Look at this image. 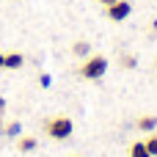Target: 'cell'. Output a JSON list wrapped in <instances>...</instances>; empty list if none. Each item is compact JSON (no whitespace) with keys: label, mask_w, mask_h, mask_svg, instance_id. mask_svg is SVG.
I'll return each mask as SVG.
<instances>
[{"label":"cell","mask_w":157,"mask_h":157,"mask_svg":"<svg viewBox=\"0 0 157 157\" xmlns=\"http://www.w3.org/2000/svg\"><path fill=\"white\" fill-rule=\"evenodd\" d=\"M39 83H41V86H44V88H47V86H50V83H52V80H50V75H41V77H39Z\"/></svg>","instance_id":"7c38bea8"},{"label":"cell","mask_w":157,"mask_h":157,"mask_svg":"<svg viewBox=\"0 0 157 157\" xmlns=\"http://www.w3.org/2000/svg\"><path fill=\"white\" fill-rule=\"evenodd\" d=\"M144 144H146V152H149L152 157H157V132H152V135H149Z\"/></svg>","instance_id":"9c48e42d"},{"label":"cell","mask_w":157,"mask_h":157,"mask_svg":"<svg viewBox=\"0 0 157 157\" xmlns=\"http://www.w3.org/2000/svg\"><path fill=\"white\" fill-rule=\"evenodd\" d=\"M99 3H102V6H105V8H108V6H113V3H116V0H99Z\"/></svg>","instance_id":"4fadbf2b"},{"label":"cell","mask_w":157,"mask_h":157,"mask_svg":"<svg viewBox=\"0 0 157 157\" xmlns=\"http://www.w3.org/2000/svg\"><path fill=\"white\" fill-rule=\"evenodd\" d=\"M36 146H39V141H36L33 135H19V138H17V149H19V152H33Z\"/></svg>","instance_id":"5b68a950"},{"label":"cell","mask_w":157,"mask_h":157,"mask_svg":"<svg viewBox=\"0 0 157 157\" xmlns=\"http://www.w3.org/2000/svg\"><path fill=\"white\" fill-rule=\"evenodd\" d=\"M0 69H3V52H0Z\"/></svg>","instance_id":"9a60e30c"},{"label":"cell","mask_w":157,"mask_h":157,"mask_svg":"<svg viewBox=\"0 0 157 157\" xmlns=\"http://www.w3.org/2000/svg\"><path fill=\"white\" fill-rule=\"evenodd\" d=\"M22 63H25L22 52H8V55H3V69H19Z\"/></svg>","instance_id":"277c9868"},{"label":"cell","mask_w":157,"mask_h":157,"mask_svg":"<svg viewBox=\"0 0 157 157\" xmlns=\"http://www.w3.org/2000/svg\"><path fill=\"white\" fill-rule=\"evenodd\" d=\"M105 72H108V58L105 55H88L80 66V75L86 80H99Z\"/></svg>","instance_id":"7a4b0ae2"},{"label":"cell","mask_w":157,"mask_h":157,"mask_svg":"<svg viewBox=\"0 0 157 157\" xmlns=\"http://www.w3.org/2000/svg\"><path fill=\"white\" fill-rule=\"evenodd\" d=\"M130 157H152V155L146 152V144H144V141H135V144L130 146Z\"/></svg>","instance_id":"52a82bcc"},{"label":"cell","mask_w":157,"mask_h":157,"mask_svg":"<svg viewBox=\"0 0 157 157\" xmlns=\"http://www.w3.org/2000/svg\"><path fill=\"white\" fill-rule=\"evenodd\" d=\"M72 52L80 55V58H88L91 55V47H88V41H77V44H72Z\"/></svg>","instance_id":"ba28073f"},{"label":"cell","mask_w":157,"mask_h":157,"mask_svg":"<svg viewBox=\"0 0 157 157\" xmlns=\"http://www.w3.org/2000/svg\"><path fill=\"white\" fill-rule=\"evenodd\" d=\"M44 130H47V135H50L52 141H66V138H72L75 124H72L69 116H52V119H47Z\"/></svg>","instance_id":"6da1fadb"},{"label":"cell","mask_w":157,"mask_h":157,"mask_svg":"<svg viewBox=\"0 0 157 157\" xmlns=\"http://www.w3.org/2000/svg\"><path fill=\"white\" fill-rule=\"evenodd\" d=\"M3 108H6V99H3V97H0V110H3Z\"/></svg>","instance_id":"5bb4252c"},{"label":"cell","mask_w":157,"mask_h":157,"mask_svg":"<svg viewBox=\"0 0 157 157\" xmlns=\"http://www.w3.org/2000/svg\"><path fill=\"white\" fill-rule=\"evenodd\" d=\"M121 63H124L127 69H132V66H135V58H132V55H124V58H121Z\"/></svg>","instance_id":"8fae6325"},{"label":"cell","mask_w":157,"mask_h":157,"mask_svg":"<svg viewBox=\"0 0 157 157\" xmlns=\"http://www.w3.org/2000/svg\"><path fill=\"white\" fill-rule=\"evenodd\" d=\"M138 130H141V132H155L157 130V119L155 116H141V119H138Z\"/></svg>","instance_id":"8992f818"},{"label":"cell","mask_w":157,"mask_h":157,"mask_svg":"<svg viewBox=\"0 0 157 157\" xmlns=\"http://www.w3.org/2000/svg\"><path fill=\"white\" fill-rule=\"evenodd\" d=\"M130 14H132V3L130 0H116L113 6H108V17L113 22H124Z\"/></svg>","instance_id":"3957f363"},{"label":"cell","mask_w":157,"mask_h":157,"mask_svg":"<svg viewBox=\"0 0 157 157\" xmlns=\"http://www.w3.org/2000/svg\"><path fill=\"white\" fill-rule=\"evenodd\" d=\"M19 132H22V124H19V121H11V124L6 127V135H8V138H19Z\"/></svg>","instance_id":"30bf717a"}]
</instances>
